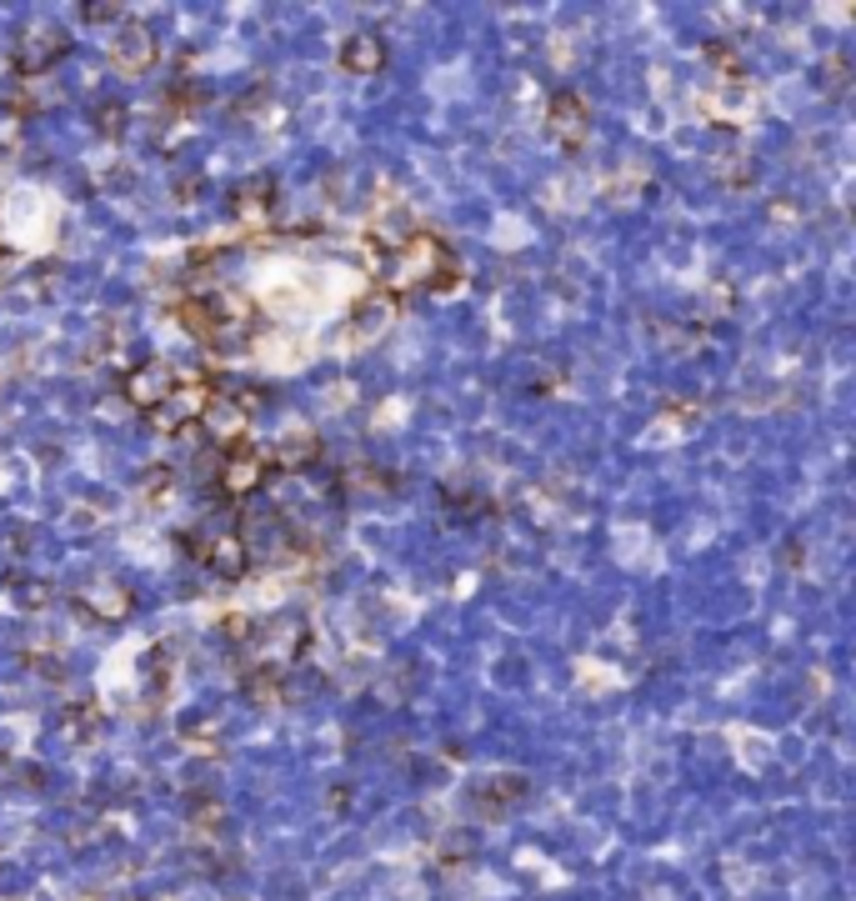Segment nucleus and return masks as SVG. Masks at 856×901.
Instances as JSON below:
<instances>
[{
  "label": "nucleus",
  "mask_w": 856,
  "mask_h": 901,
  "mask_svg": "<svg viewBox=\"0 0 856 901\" xmlns=\"http://www.w3.org/2000/svg\"><path fill=\"white\" fill-rule=\"evenodd\" d=\"M461 280H466L461 256H456L441 236H431V230L406 226L401 240L376 256V286H381V296L396 300V306H406V300L421 296V290L446 296V290H456Z\"/></svg>",
  "instance_id": "nucleus-1"
},
{
  "label": "nucleus",
  "mask_w": 856,
  "mask_h": 901,
  "mask_svg": "<svg viewBox=\"0 0 856 901\" xmlns=\"http://www.w3.org/2000/svg\"><path fill=\"white\" fill-rule=\"evenodd\" d=\"M176 316H181V326L191 330L196 340H206V346H226V340L246 336V330L256 326L251 300L236 296V290H206V296H181V300H176Z\"/></svg>",
  "instance_id": "nucleus-2"
},
{
  "label": "nucleus",
  "mask_w": 856,
  "mask_h": 901,
  "mask_svg": "<svg viewBox=\"0 0 856 901\" xmlns=\"http://www.w3.org/2000/svg\"><path fill=\"white\" fill-rule=\"evenodd\" d=\"M211 400H216L211 376H201V370H176V386L166 390V400L146 420H151L161 436H186V430H196L206 420Z\"/></svg>",
  "instance_id": "nucleus-3"
},
{
  "label": "nucleus",
  "mask_w": 856,
  "mask_h": 901,
  "mask_svg": "<svg viewBox=\"0 0 856 901\" xmlns=\"http://www.w3.org/2000/svg\"><path fill=\"white\" fill-rule=\"evenodd\" d=\"M266 481H271V456H266V446L241 440V446L221 450V466H216V491H221V496L246 501V496H256Z\"/></svg>",
  "instance_id": "nucleus-4"
},
{
  "label": "nucleus",
  "mask_w": 856,
  "mask_h": 901,
  "mask_svg": "<svg viewBox=\"0 0 856 901\" xmlns=\"http://www.w3.org/2000/svg\"><path fill=\"white\" fill-rule=\"evenodd\" d=\"M66 50H71V36H66L61 26H31V30H21V40H16L11 66L21 80H41L46 70H56V60H61Z\"/></svg>",
  "instance_id": "nucleus-5"
},
{
  "label": "nucleus",
  "mask_w": 856,
  "mask_h": 901,
  "mask_svg": "<svg viewBox=\"0 0 856 901\" xmlns=\"http://www.w3.org/2000/svg\"><path fill=\"white\" fill-rule=\"evenodd\" d=\"M186 546L196 551V561H201L206 571H216L221 581H236L246 576V566H251V546H246L241 531H216V536H186Z\"/></svg>",
  "instance_id": "nucleus-6"
},
{
  "label": "nucleus",
  "mask_w": 856,
  "mask_h": 901,
  "mask_svg": "<svg viewBox=\"0 0 856 901\" xmlns=\"http://www.w3.org/2000/svg\"><path fill=\"white\" fill-rule=\"evenodd\" d=\"M256 410H261V396H256V390H231V396L216 390V400H211V410H206L201 426H211L221 446H241V440H251L246 430H251Z\"/></svg>",
  "instance_id": "nucleus-7"
},
{
  "label": "nucleus",
  "mask_w": 856,
  "mask_h": 901,
  "mask_svg": "<svg viewBox=\"0 0 856 901\" xmlns=\"http://www.w3.org/2000/svg\"><path fill=\"white\" fill-rule=\"evenodd\" d=\"M156 60H161V46H156V30L141 26V20H131V26H121V36L111 40V70L126 80L136 76H151Z\"/></svg>",
  "instance_id": "nucleus-8"
},
{
  "label": "nucleus",
  "mask_w": 856,
  "mask_h": 901,
  "mask_svg": "<svg viewBox=\"0 0 856 901\" xmlns=\"http://www.w3.org/2000/svg\"><path fill=\"white\" fill-rule=\"evenodd\" d=\"M546 130H551L556 146L581 150L586 136H591V106H586L576 90H556L551 106H546Z\"/></svg>",
  "instance_id": "nucleus-9"
},
{
  "label": "nucleus",
  "mask_w": 856,
  "mask_h": 901,
  "mask_svg": "<svg viewBox=\"0 0 856 901\" xmlns=\"http://www.w3.org/2000/svg\"><path fill=\"white\" fill-rule=\"evenodd\" d=\"M171 386H176V366H166V360H141V366H131L126 370V380H121L126 400H131L141 416H151Z\"/></svg>",
  "instance_id": "nucleus-10"
},
{
  "label": "nucleus",
  "mask_w": 856,
  "mask_h": 901,
  "mask_svg": "<svg viewBox=\"0 0 856 901\" xmlns=\"http://www.w3.org/2000/svg\"><path fill=\"white\" fill-rule=\"evenodd\" d=\"M341 70H351V76H381L386 40L376 36V30H356V36L341 46Z\"/></svg>",
  "instance_id": "nucleus-11"
},
{
  "label": "nucleus",
  "mask_w": 856,
  "mask_h": 901,
  "mask_svg": "<svg viewBox=\"0 0 856 901\" xmlns=\"http://www.w3.org/2000/svg\"><path fill=\"white\" fill-rule=\"evenodd\" d=\"M231 210H236V220H246V226H261V220L276 210V180L256 176V180H246V186H236Z\"/></svg>",
  "instance_id": "nucleus-12"
},
{
  "label": "nucleus",
  "mask_w": 856,
  "mask_h": 901,
  "mask_svg": "<svg viewBox=\"0 0 856 901\" xmlns=\"http://www.w3.org/2000/svg\"><path fill=\"white\" fill-rule=\"evenodd\" d=\"M241 691H246V701H256V706H281V701H286V666L261 661V666L246 671Z\"/></svg>",
  "instance_id": "nucleus-13"
},
{
  "label": "nucleus",
  "mask_w": 856,
  "mask_h": 901,
  "mask_svg": "<svg viewBox=\"0 0 856 901\" xmlns=\"http://www.w3.org/2000/svg\"><path fill=\"white\" fill-rule=\"evenodd\" d=\"M271 456V471L281 466V471H306L316 456H321V440L311 436V430H291V436H281V446L276 450H266Z\"/></svg>",
  "instance_id": "nucleus-14"
},
{
  "label": "nucleus",
  "mask_w": 856,
  "mask_h": 901,
  "mask_svg": "<svg viewBox=\"0 0 856 901\" xmlns=\"http://www.w3.org/2000/svg\"><path fill=\"white\" fill-rule=\"evenodd\" d=\"M91 726H101V706L81 701V706L66 711V731H71V736H91Z\"/></svg>",
  "instance_id": "nucleus-15"
},
{
  "label": "nucleus",
  "mask_w": 856,
  "mask_h": 901,
  "mask_svg": "<svg viewBox=\"0 0 856 901\" xmlns=\"http://www.w3.org/2000/svg\"><path fill=\"white\" fill-rule=\"evenodd\" d=\"M171 486H176V471L171 466H151V471H146V481H141L146 496H166Z\"/></svg>",
  "instance_id": "nucleus-16"
},
{
  "label": "nucleus",
  "mask_w": 856,
  "mask_h": 901,
  "mask_svg": "<svg viewBox=\"0 0 856 901\" xmlns=\"http://www.w3.org/2000/svg\"><path fill=\"white\" fill-rule=\"evenodd\" d=\"M121 6H81V20H121Z\"/></svg>",
  "instance_id": "nucleus-17"
},
{
  "label": "nucleus",
  "mask_w": 856,
  "mask_h": 901,
  "mask_svg": "<svg viewBox=\"0 0 856 901\" xmlns=\"http://www.w3.org/2000/svg\"><path fill=\"white\" fill-rule=\"evenodd\" d=\"M706 56H711V60H726V46H706ZM721 80H741V66H726Z\"/></svg>",
  "instance_id": "nucleus-18"
},
{
  "label": "nucleus",
  "mask_w": 856,
  "mask_h": 901,
  "mask_svg": "<svg viewBox=\"0 0 856 901\" xmlns=\"http://www.w3.org/2000/svg\"><path fill=\"white\" fill-rule=\"evenodd\" d=\"M101 116H106V120H101V126H106V130H111V136H116V130H121V106H106V110H101Z\"/></svg>",
  "instance_id": "nucleus-19"
}]
</instances>
